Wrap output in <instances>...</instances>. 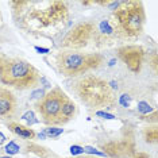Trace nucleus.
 <instances>
[{
  "instance_id": "nucleus-1",
  "label": "nucleus",
  "mask_w": 158,
  "mask_h": 158,
  "mask_svg": "<svg viewBox=\"0 0 158 158\" xmlns=\"http://www.w3.org/2000/svg\"><path fill=\"white\" fill-rule=\"evenodd\" d=\"M15 24L28 34L41 35L57 28L68 19V4L60 0L11 2Z\"/></svg>"
},
{
  "instance_id": "nucleus-2",
  "label": "nucleus",
  "mask_w": 158,
  "mask_h": 158,
  "mask_svg": "<svg viewBox=\"0 0 158 158\" xmlns=\"http://www.w3.org/2000/svg\"><path fill=\"white\" fill-rule=\"evenodd\" d=\"M0 80L4 85L24 91L38 87L42 76L28 61L0 53Z\"/></svg>"
},
{
  "instance_id": "nucleus-3",
  "label": "nucleus",
  "mask_w": 158,
  "mask_h": 158,
  "mask_svg": "<svg viewBox=\"0 0 158 158\" xmlns=\"http://www.w3.org/2000/svg\"><path fill=\"white\" fill-rule=\"evenodd\" d=\"M72 91L89 108H111L115 106V95L108 82L93 74L82 76L72 82Z\"/></svg>"
},
{
  "instance_id": "nucleus-4",
  "label": "nucleus",
  "mask_w": 158,
  "mask_h": 158,
  "mask_svg": "<svg viewBox=\"0 0 158 158\" xmlns=\"http://www.w3.org/2000/svg\"><path fill=\"white\" fill-rule=\"evenodd\" d=\"M146 14L142 2H122L114 11V30L116 37L132 39L142 34Z\"/></svg>"
},
{
  "instance_id": "nucleus-5",
  "label": "nucleus",
  "mask_w": 158,
  "mask_h": 158,
  "mask_svg": "<svg viewBox=\"0 0 158 158\" xmlns=\"http://www.w3.org/2000/svg\"><path fill=\"white\" fill-rule=\"evenodd\" d=\"M104 57L99 53H74L61 52L56 57L57 69L68 77H76L102 66Z\"/></svg>"
},
{
  "instance_id": "nucleus-6",
  "label": "nucleus",
  "mask_w": 158,
  "mask_h": 158,
  "mask_svg": "<svg viewBox=\"0 0 158 158\" xmlns=\"http://www.w3.org/2000/svg\"><path fill=\"white\" fill-rule=\"evenodd\" d=\"M68 99L65 92L61 88H53L50 92H48L45 96L35 104V108L42 116V122L49 126H56L57 118L60 115L61 107H62L64 102Z\"/></svg>"
},
{
  "instance_id": "nucleus-7",
  "label": "nucleus",
  "mask_w": 158,
  "mask_h": 158,
  "mask_svg": "<svg viewBox=\"0 0 158 158\" xmlns=\"http://www.w3.org/2000/svg\"><path fill=\"white\" fill-rule=\"evenodd\" d=\"M96 24L92 22L77 23L73 28L68 31V34L62 39V48L70 50H78L89 45V42L95 37Z\"/></svg>"
},
{
  "instance_id": "nucleus-8",
  "label": "nucleus",
  "mask_w": 158,
  "mask_h": 158,
  "mask_svg": "<svg viewBox=\"0 0 158 158\" xmlns=\"http://www.w3.org/2000/svg\"><path fill=\"white\" fill-rule=\"evenodd\" d=\"M118 58L130 69L132 73H139L145 60V49L142 46L136 45H127L122 46L116 50Z\"/></svg>"
},
{
  "instance_id": "nucleus-9",
  "label": "nucleus",
  "mask_w": 158,
  "mask_h": 158,
  "mask_svg": "<svg viewBox=\"0 0 158 158\" xmlns=\"http://www.w3.org/2000/svg\"><path fill=\"white\" fill-rule=\"evenodd\" d=\"M18 100L15 95L7 88L0 87V118L2 119H11L16 114Z\"/></svg>"
},
{
  "instance_id": "nucleus-10",
  "label": "nucleus",
  "mask_w": 158,
  "mask_h": 158,
  "mask_svg": "<svg viewBox=\"0 0 158 158\" xmlns=\"http://www.w3.org/2000/svg\"><path fill=\"white\" fill-rule=\"evenodd\" d=\"M114 38H116V33H115L114 26L110 20H102L99 24H96L93 41L98 42V45L111 44Z\"/></svg>"
},
{
  "instance_id": "nucleus-11",
  "label": "nucleus",
  "mask_w": 158,
  "mask_h": 158,
  "mask_svg": "<svg viewBox=\"0 0 158 158\" xmlns=\"http://www.w3.org/2000/svg\"><path fill=\"white\" fill-rule=\"evenodd\" d=\"M76 114H77L76 104H74L69 98H68L65 102H64L62 107H61V111H60L58 118H57L56 126L57 124H58V126L60 124H65V123H68V122H70L74 116H76Z\"/></svg>"
},
{
  "instance_id": "nucleus-12",
  "label": "nucleus",
  "mask_w": 158,
  "mask_h": 158,
  "mask_svg": "<svg viewBox=\"0 0 158 158\" xmlns=\"http://www.w3.org/2000/svg\"><path fill=\"white\" fill-rule=\"evenodd\" d=\"M8 128L12 132H15L16 135L22 136V138H26V139H33L34 136H35V132L31 130V128L26 127V126H22V124H19V123H10L8 124Z\"/></svg>"
},
{
  "instance_id": "nucleus-13",
  "label": "nucleus",
  "mask_w": 158,
  "mask_h": 158,
  "mask_svg": "<svg viewBox=\"0 0 158 158\" xmlns=\"http://www.w3.org/2000/svg\"><path fill=\"white\" fill-rule=\"evenodd\" d=\"M143 136H145L146 142L149 143H157L158 139V128L154 126V127H147L143 130Z\"/></svg>"
},
{
  "instance_id": "nucleus-14",
  "label": "nucleus",
  "mask_w": 158,
  "mask_h": 158,
  "mask_svg": "<svg viewBox=\"0 0 158 158\" xmlns=\"http://www.w3.org/2000/svg\"><path fill=\"white\" fill-rule=\"evenodd\" d=\"M19 150H20V147L14 141L8 142V145H6V147H4V152L7 153V156H14V154L19 153Z\"/></svg>"
},
{
  "instance_id": "nucleus-15",
  "label": "nucleus",
  "mask_w": 158,
  "mask_h": 158,
  "mask_svg": "<svg viewBox=\"0 0 158 158\" xmlns=\"http://www.w3.org/2000/svg\"><path fill=\"white\" fill-rule=\"evenodd\" d=\"M64 132V128H54V127H49V128H45L44 134L49 138H56V136L61 135Z\"/></svg>"
},
{
  "instance_id": "nucleus-16",
  "label": "nucleus",
  "mask_w": 158,
  "mask_h": 158,
  "mask_svg": "<svg viewBox=\"0 0 158 158\" xmlns=\"http://www.w3.org/2000/svg\"><path fill=\"white\" fill-rule=\"evenodd\" d=\"M150 111H152V107H150L149 103H146V102H139L138 103V112L139 114L145 115V114H149Z\"/></svg>"
},
{
  "instance_id": "nucleus-17",
  "label": "nucleus",
  "mask_w": 158,
  "mask_h": 158,
  "mask_svg": "<svg viewBox=\"0 0 158 158\" xmlns=\"http://www.w3.org/2000/svg\"><path fill=\"white\" fill-rule=\"evenodd\" d=\"M70 154H72V156H78V154H84V147L77 146V145L70 146Z\"/></svg>"
},
{
  "instance_id": "nucleus-18",
  "label": "nucleus",
  "mask_w": 158,
  "mask_h": 158,
  "mask_svg": "<svg viewBox=\"0 0 158 158\" xmlns=\"http://www.w3.org/2000/svg\"><path fill=\"white\" fill-rule=\"evenodd\" d=\"M84 153H88V154H96V156H106L103 152H99L98 149L95 147H91V146H85L84 147Z\"/></svg>"
},
{
  "instance_id": "nucleus-19",
  "label": "nucleus",
  "mask_w": 158,
  "mask_h": 158,
  "mask_svg": "<svg viewBox=\"0 0 158 158\" xmlns=\"http://www.w3.org/2000/svg\"><path fill=\"white\" fill-rule=\"evenodd\" d=\"M22 119H24V120H27L28 122V124H33V123H37V119H35V116H34V114L33 112H26L22 116Z\"/></svg>"
},
{
  "instance_id": "nucleus-20",
  "label": "nucleus",
  "mask_w": 158,
  "mask_h": 158,
  "mask_svg": "<svg viewBox=\"0 0 158 158\" xmlns=\"http://www.w3.org/2000/svg\"><path fill=\"white\" fill-rule=\"evenodd\" d=\"M96 115H98V116H102L103 119H110V120L115 119V115L108 114V112H103V111H98V112H96Z\"/></svg>"
},
{
  "instance_id": "nucleus-21",
  "label": "nucleus",
  "mask_w": 158,
  "mask_h": 158,
  "mask_svg": "<svg viewBox=\"0 0 158 158\" xmlns=\"http://www.w3.org/2000/svg\"><path fill=\"white\" fill-rule=\"evenodd\" d=\"M119 103H120L123 107H126V108H127V106L130 104V96H128V95H122L120 99H119Z\"/></svg>"
},
{
  "instance_id": "nucleus-22",
  "label": "nucleus",
  "mask_w": 158,
  "mask_h": 158,
  "mask_svg": "<svg viewBox=\"0 0 158 158\" xmlns=\"http://www.w3.org/2000/svg\"><path fill=\"white\" fill-rule=\"evenodd\" d=\"M35 50L39 53H42V54H45V53H49V49H45V48H39V46H35Z\"/></svg>"
},
{
  "instance_id": "nucleus-23",
  "label": "nucleus",
  "mask_w": 158,
  "mask_h": 158,
  "mask_svg": "<svg viewBox=\"0 0 158 158\" xmlns=\"http://www.w3.org/2000/svg\"><path fill=\"white\" fill-rule=\"evenodd\" d=\"M4 142H6V136H4V134H3V132H0V146H2Z\"/></svg>"
},
{
  "instance_id": "nucleus-24",
  "label": "nucleus",
  "mask_w": 158,
  "mask_h": 158,
  "mask_svg": "<svg viewBox=\"0 0 158 158\" xmlns=\"http://www.w3.org/2000/svg\"><path fill=\"white\" fill-rule=\"evenodd\" d=\"M0 158H11L10 156H3V157H0Z\"/></svg>"
},
{
  "instance_id": "nucleus-25",
  "label": "nucleus",
  "mask_w": 158,
  "mask_h": 158,
  "mask_svg": "<svg viewBox=\"0 0 158 158\" xmlns=\"http://www.w3.org/2000/svg\"><path fill=\"white\" fill-rule=\"evenodd\" d=\"M77 158H91V157H77Z\"/></svg>"
}]
</instances>
